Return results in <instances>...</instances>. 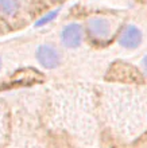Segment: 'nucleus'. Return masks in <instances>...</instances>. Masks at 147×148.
<instances>
[{
    "label": "nucleus",
    "mask_w": 147,
    "mask_h": 148,
    "mask_svg": "<svg viewBox=\"0 0 147 148\" xmlns=\"http://www.w3.org/2000/svg\"><path fill=\"white\" fill-rule=\"evenodd\" d=\"M1 67H3V61H1V57H0V70H1Z\"/></svg>",
    "instance_id": "f8f14e48"
},
{
    "label": "nucleus",
    "mask_w": 147,
    "mask_h": 148,
    "mask_svg": "<svg viewBox=\"0 0 147 148\" xmlns=\"http://www.w3.org/2000/svg\"><path fill=\"white\" fill-rule=\"evenodd\" d=\"M35 58L38 63L45 69H55L58 67L62 62V54L61 51L51 43H43L39 45L35 53Z\"/></svg>",
    "instance_id": "0eeeda50"
},
{
    "label": "nucleus",
    "mask_w": 147,
    "mask_h": 148,
    "mask_svg": "<svg viewBox=\"0 0 147 148\" xmlns=\"http://www.w3.org/2000/svg\"><path fill=\"white\" fill-rule=\"evenodd\" d=\"M140 71H142L144 77H147V54L143 55L142 59H140Z\"/></svg>",
    "instance_id": "9b49d317"
},
{
    "label": "nucleus",
    "mask_w": 147,
    "mask_h": 148,
    "mask_svg": "<svg viewBox=\"0 0 147 148\" xmlns=\"http://www.w3.org/2000/svg\"><path fill=\"white\" fill-rule=\"evenodd\" d=\"M24 10V0H0V18L15 20Z\"/></svg>",
    "instance_id": "6e6552de"
},
{
    "label": "nucleus",
    "mask_w": 147,
    "mask_h": 148,
    "mask_svg": "<svg viewBox=\"0 0 147 148\" xmlns=\"http://www.w3.org/2000/svg\"><path fill=\"white\" fill-rule=\"evenodd\" d=\"M143 43V32L134 23L121 26L117 34V45L124 50H136Z\"/></svg>",
    "instance_id": "423d86ee"
},
{
    "label": "nucleus",
    "mask_w": 147,
    "mask_h": 148,
    "mask_svg": "<svg viewBox=\"0 0 147 148\" xmlns=\"http://www.w3.org/2000/svg\"><path fill=\"white\" fill-rule=\"evenodd\" d=\"M43 120L77 148H100L101 121L97 92L84 85L58 86L45 97Z\"/></svg>",
    "instance_id": "f257e3e1"
},
{
    "label": "nucleus",
    "mask_w": 147,
    "mask_h": 148,
    "mask_svg": "<svg viewBox=\"0 0 147 148\" xmlns=\"http://www.w3.org/2000/svg\"><path fill=\"white\" fill-rule=\"evenodd\" d=\"M85 26L78 22H69L61 30L59 39L66 49H77L82 45L85 38Z\"/></svg>",
    "instance_id": "39448f33"
},
{
    "label": "nucleus",
    "mask_w": 147,
    "mask_h": 148,
    "mask_svg": "<svg viewBox=\"0 0 147 148\" xmlns=\"http://www.w3.org/2000/svg\"><path fill=\"white\" fill-rule=\"evenodd\" d=\"M49 1H58V0H49Z\"/></svg>",
    "instance_id": "ddd939ff"
},
{
    "label": "nucleus",
    "mask_w": 147,
    "mask_h": 148,
    "mask_svg": "<svg viewBox=\"0 0 147 148\" xmlns=\"http://www.w3.org/2000/svg\"><path fill=\"white\" fill-rule=\"evenodd\" d=\"M59 12H61V8H54V10L46 12L45 15L41 16V18L35 22V27H43V26L51 23V22H53V20L59 15Z\"/></svg>",
    "instance_id": "9d476101"
},
{
    "label": "nucleus",
    "mask_w": 147,
    "mask_h": 148,
    "mask_svg": "<svg viewBox=\"0 0 147 148\" xmlns=\"http://www.w3.org/2000/svg\"><path fill=\"white\" fill-rule=\"evenodd\" d=\"M8 141V121L6 113L0 108V148L7 145Z\"/></svg>",
    "instance_id": "1a4fd4ad"
},
{
    "label": "nucleus",
    "mask_w": 147,
    "mask_h": 148,
    "mask_svg": "<svg viewBox=\"0 0 147 148\" xmlns=\"http://www.w3.org/2000/svg\"><path fill=\"white\" fill-rule=\"evenodd\" d=\"M103 128L121 143L147 131V90L139 86L105 85L96 90Z\"/></svg>",
    "instance_id": "f03ea898"
},
{
    "label": "nucleus",
    "mask_w": 147,
    "mask_h": 148,
    "mask_svg": "<svg viewBox=\"0 0 147 148\" xmlns=\"http://www.w3.org/2000/svg\"><path fill=\"white\" fill-rule=\"evenodd\" d=\"M43 101L24 97L12 109L11 132L7 148H47L49 129L43 120Z\"/></svg>",
    "instance_id": "7ed1b4c3"
},
{
    "label": "nucleus",
    "mask_w": 147,
    "mask_h": 148,
    "mask_svg": "<svg viewBox=\"0 0 147 148\" xmlns=\"http://www.w3.org/2000/svg\"><path fill=\"white\" fill-rule=\"evenodd\" d=\"M85 31L90 40L96 43H107L120 31V20L113 15L95 14L86 18Z\"/></svg>",
    "instance_id": "20e7f679"
}]
</instances>
